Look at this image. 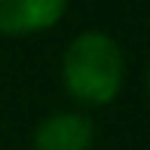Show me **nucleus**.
Here are the masks:
<instances>
[{
  "label": "nucleus",
  "instance_id": "obj_1",
  "mask_svg": "<svg viewBox=\"0 0 150 150\" xmlns=\"http://www.w3.org/2000/svg\"><path fill=\"white\" fill-rule=\"evenodd\" d=\"M126 83V52L107 31L89 28L71 37L61 52V86L80 107H107Z\"/></svg>",
  "mask_w": 150,
  "mask_h": 150
},
{
  "label": "nucleus",
  "instance_id": "obj_2",
  "mask_svg": "<svg viewBox=\"0 0 150 150\" xmlns=\"http://www.w3.org/2000/svg\"><path fill=\"white\" fill-rule=\"evenodd\" d=\"M95 122L86 110H55L46 113L31 132V150H92Z\"/></svg>",
  "mask_w": 150,
  "mask_h": 150
},
{
  "label": "nucleus",
  "instance_id": "obj_3",
  "mask_svg": "<svg viewBox=\"0 0 150 150\" xmlns=\"http://www.w3.org/2000/svg\"><path fill=\"white\" fill-rule=\"evenodd\" d=\"M67 0H0V34L34 37L52 31L64 18Z\"/></svg>",
  "mask_w": 150,
  "mask_h": 150
},
{
  "label": "nucleus",
  "instance_id": "obj_4",
  "mask_svg": "<svg viewBox=\"0 0 150 150\" xmlns=\"http://www.w3.org/2000/svg\"><path fill=\"white\" fill-rule=\"evenodd\" d=\"M147 95H150V64H147Z\"/></svg>",
  "mask_w": 150,
  "mask_h": 150
}]
</instances>
